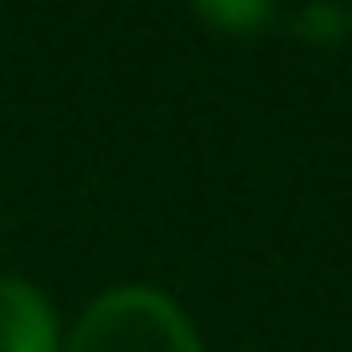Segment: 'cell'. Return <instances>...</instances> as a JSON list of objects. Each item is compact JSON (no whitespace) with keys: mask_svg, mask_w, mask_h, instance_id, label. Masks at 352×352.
<instances>
[{"mask_svg":"<svg viewBox=\"0 0 352 352\" xmlns=\"http://www.w3.org/2000/svg\"><path fill=\"white\" fill-rule=\"evenodd\" d=\"M67 352H202L187 311L151 285H120L83 311Z\"/></svg>","mask_w":352,"mask_h":352,"instance_id":"1","label":"cell"},{"mask_svg":"<svg viewBox=\"0 0 352 352\" xmlns=\"http://www.w3.org/2000/svg\"><path fill=\"white\" fill-rule=\"evenodd\" d=\"M0 352H63L47 296L6 275H0Z\"/></svg>","mask_w":352,"mask_h":352,"instance_id":"2","label":"cell"},{"mask_svg":"<svg viewBox=\"0 0 352 352\" xmlns=\"http://www.w3.org/2000/svg\"><path fill=\"white\" fill-rule=\"evenodd\" d=\"M296 32H306L311 42H342L352 32V11L342 6H316V11H300L296 16Z\"/></svg>","mask_w":352,"mask_h":352,"instance_id":"3","label":"cell"},{"mask_svg":"<svg viewBox=\"0 0 352 352\" xmlns=\"http://www.w3.org/2000/svg\"><path fill=\"white\" fill-rule=\"evenodd\" d=\"M208 21H223V26H264L270 21V6H202Z\"/></svg>","mask_w":352,"mask_h":352,"instance_id":"4","label":"cell"}]
</instances>
